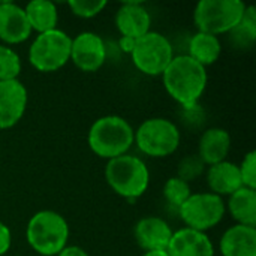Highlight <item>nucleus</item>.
<instances>
[{"label":"nucleus","mask_w":256,"mask_h":256,"mask_svg":"<svg viewBox=\"0 0 256 256\" xmlns=\"http://www.w3.org/2000/svg\"><path fill=\"white\" fill-rule=\"evenodd\" d=\"M160 76L166 93L186 110L196 106L208 82L207 69L188 54L174 56Z\"/></svg>","instance_id":"obj_1"},{"label":"nucleus","mask_w":256,"mask_h":256,"mask_svg":"<svg viewBox=\"0 0 256 256\" xmlns=\"http://www.w3.org/2000/svg\"><path fill=\"white\" fill-rule=\"evenodd\" d=\"M134 140L135 130L132 124L124 117L112 114L94 120L87 135L90 150L106 160L128 154Z\"/></svg>","instance_id":"obj_2"},{"label":"nucleus","mask_w":256,"mask_h":256,"mask_svg":"<svg viewBox=\"0 0 256 256\" xmlns=\"http://www.w3.org/2000/svg\"><path fill=\"white\" fill-rule=\"evenodd\" d=\"M28 246L40 256H57L69 240V225L66 219L54 210L34 213L26 228Z\"/></svg>","instance_id":"obj_3"},{"label":"nucleus","mask_w":256,"mask_h":256,"mask_svg":"<svg viewBox=\"0 0 256 256\" xmlns=\"http://www.w3.org/2000/svg\"><path fill=\"white\" fill-rule=\"evenodd\" d=\"M105 180L118 196L135 201L147 192L150 171L142 159L128 153L106 162Z\"/></svg>","instance_id":"obj_4"},{"label":"nucleus","mask_w":256,"mask_h":256,"mask_svg":"<svg viewBox=\"0 0 256 256\" xmlns=\"http://www.w3.org/2000/svg\"><path fill=\"white\" fill-rule=\"evenodd\" d=\"M248 4L242 0H201L194 9L196 32L208 34L231 33L243 18Z\"/></svg>","instance_id":"obj_5"},{"label":"nucleus","mask_w":256,"mask_h":256,"mask_svg":"<svg viewBox=\"0 0 256 256\" xmlns=\"http://www.w3.org/2000/svg\"><path fill=\"white\" fill-rule=\"evenodd\" d=\"M182 141L177 124L165 117L144 120L135 130L134 144L150 158H166L177 152Z\"/></svg>","instance_id":"obj_6"},{"label":"nucleus","mask_w":256,"mask_h":256,"mask_svg":"<svg viewBox=\"0 0 256 256\" xmlns=\"http://www.w3.org/2000/svg\"><path fill=\"white\" fill-rule=\"evenodd\" d=\"M70 44L72 38L60 28L39 33L30 44L28 62L39 72H56L70 62Z\"/></svg>","instance_id":"obj_7"},{"label":"nucleus","mask_w":256,"mask_h":256,"mask_svg":"<svg viewBox=\"0 0 256 256\" xmlns=\"http://www.w3.org/2000/svg\"><path fill=\"white\" fill-rule=\"evenodd\" d=\"M134 66L148 76H160L174 58V50L166 36L159 32H148L135 39L129 54Z\"/></svg>","instance_id":"obj_8"},{"label":"nucleus","mask_w":256,"mask_h":256,"mask_svg":"<svg viewBox=\"0 0 256 256\" xmlns=\"http://www.w3.org/2000/svg\"><path fill=\"white\" fill-rule=\"evenodd\" d=\"M177 212L186 228L207 234L222 222L226 208L220 196L212 192H198L192 194Z\"/></svg>","instance_id":"obj_9"},{"label":"nucleus","mask_w":256,"mask_h":256,"mask_svg":"<svg viewBox=\"0 0 256 256\" xmlns=\"http://www.w3.org/2000/svg\"><path fill=\"white\" fill-rule=\"evenodd\" d=\"M106 60L105 40L94 32H81L72 38L70 62L82 72L99 70Z\"/></svg>","instance_id":"obj_10"},{"label":"nucleus","mask_w":256,"mask_h":256,"mask_svg":"<svg viewBox=\"0 0 256 256\" xmlns=\"http://www.w3.org/2000/svg\"><path fill=\"white\" fill-rule=\"evenodd\" d=\"M28 93L20 80L0 81V129H10L22 118Z\"/></svg>","instance_id":"obj_11"},{"label":"nucleus","mask_w":256,"mask_h":256,"mask_svg":"<svg viewBox=\"0 0 256 256\" xmlns=\"http://www.w3.org/2000/svg\"><path fill=\"white\" fill-rule=\"evenodd\" d=\"M30 36L32 28L24 8L9 0L0 2V40L3 45H18Z\"/></svg>","instance_id":"obj_12"},{"label":"nucleus","mask_w":256,"mask_h":256,"mask_svg":"<svg viewBox=\"0 0 256 256\" xmlns=\"http://www.w3.org/2000/svg\"><path fill=\"white\" fill-rule=\"evenodd\" d=\"M172 232L170 224L158 216H146L140 219L134 228L135 242L146 252L166 250Z\"/></svg>","instance_id":"obj_13"},{"label":"nucleus","mask_w":256,"mask_h":256,"mask_svg":"<svg viewBox=\"0 0 256 256\" xmlns=\"http://www.w3.org/2000/svg\"><path fill=\"white\" fill-rule=\"evenodd\" d=\"M116 27L122 36L138 39L150 32L152 16L141 2H124L116 12Z\"/></svg>","instance_id":"obj_14"},{"label":"nucleus","mask_w":256,"mask_h":256,"mask_svg":"<svg viewBox=\"0 0 256 256\" xmlns=\"http://www.w3.org/2000/svg\"><path fill=\"white\" fill-rule=\"evenodd\" d=\"M166 254L168 256H214V246L206 232L182 228L172 232Z\"/></svg>","instance_id":"obj_15"},{"label":"nucleus","mask_w":256,"mask_h":256,"mask_svg":"<svg viewBox=\"0 0 256 256\" xmlns=\"http://www.w3.org/2000/svg\"><path fill=\"white\" fill-rule=\"evenodd\" d=\"M232 140L226 129L224 128H208L202 132L198 142V156L206 164V166L216 165L226 160L231 152Z\"/></svg>","instance_id":"obj_16"},{"label":"nucleus","mask_w":256,"mask_h":256,"mask_svg":"<svg viewBox=\"0 0 256 256\" xmlns=\"http://www.w3.org/2000/svg\"><path fill=\"white\" fill-rule=\"evenodd\" d=\"M206 182L212 194L218 196H231L243 188L238 165L230 160L219 162L206 170Z\"/></svg>","instance_id":"obj_17"},{"label":"nucleus","mask_w":256,"mask_h":256,"mask_svg":"<svg viewBox=\"0 0 256 256\" xmlns=\"http://www.w3.org/2000/svg\"><path fill=\"white\" fill-rule=\"evenodd\" d=\"M219 249L222 256H256V228L230 226L220 237Z\"/></svg>","instance_id":"obj_18"},{"label":"nucleus","mask_w":256,"mask_h":256,"mask_svg":"<svg viewBox=\"0 0 256 256\" xmlns=\"http://www.w3.org/2000/svg\"><path fill=\"white\" fill-rule=\"evenodd\" d=\"M225 208L237 225L256 228V189L240 188L230 196Z\"/></svg>","instance_id":"obj_19"},{"label":"nucleus","mask_w":256,"mask_h":256,"mask_svg":"<svg viewBox=\"0 0 256 256\" xmlns=\"http://www.w3.org/2000/svg\"><path fill=\"white\" fill-rule=\"evenodd\" d=\"M24 12L32 32L39 34L57 28L58 9L56 3L50 0H32L24 6Z\"/></svg>","instance_id":"obj_20"},{"label":"nucleus","mask_w":256,"mask_h":256,"mask_svg":"<svg viewBox=\"0 0 256 256\" xmlns=\"http://www.w3.org/2000/svg\"><path fill=\"white\" fill-rule=\"evenodd\" d=\"M222 54V44L219 36L208 34L204 32H196L189 40V52L188 56L194 58L196 63L204 66L214 64Z\"/></svg>","instance_id":"obj_21"},{"label":"nucleus","mask_w":256,"mask_h":256,"mask_svg":"<svg viewBox=\"0 0 256 256\" xmlns=\"http://www.w3.org/2000/svg\"><path fill=\"white\" fill-rule=\"evenodd\" d=\"M192 195L190 184L184 180L176 177H171L164 184V198L168 206L174 207L176 210L180 208V206L184 204V201Z\"/></svg>","instance_id":"obj_22"},{"label":"nucleus","mask_w":256,"mask_h":256,"mask_svg":"<svg viewBox=\"0 0 256 256\" xmlns=\"http://www.w3.org/2000/svg\"><path fill=\"white\" fill-rule=\"evenodd\" d=\"M231 36H234V40L240 45H252L256 39V8L255 6H246L244 14L238 26L231 32Z\"/></svg>","instance_id":"obj_23"},{"label":"nucleus","mask_w":256,"mask_h":256,"mask_svg":"<svg viewBox=\"0 0 256 256\" xmlns=\"http://www.w3.org/2000/svg\"><path fill=\"white\" fill-rule=\"evenodd\" d=\"M21 69L22 64L18 52L10 46L0 44V81L18 80Z\"/></svg>","instance_id":"obj_24"},{"label":"nucleus","mask_w":256,"mask_h":256,"mask_svg":"<svg viewBox=\"0 0 256 256\" xmlns=\"http://www.w3.org/2000/svg\"><path fill=\"white\" fill-rule=\"evenodd\" d=\"M70 12L82 20H90L104 12L108 6L106 0H70L68 2Z\"/></svg>","instance_id":"obj_25"},{"label":"nucleus","mask_w":256,"mask_h":256,"mask_svg":"<svg viewBox=\"0 0 256 256\" xmlns=\"http://www.w3.org/2000/svg\"><path fill=\"white\" fill-rule=\"evenodd\" d=\"M206 170L207 166L198 154H189L180 160L177 168V177L184 180L186 183H190L192 180L201 177L206 172Z\"/></svg>","instance_id":"obj_26"},{"label":"nucleus","mask_w":256,"mask_h":256,"mask_svg":"<svg viewBox=\"0 0 256 256\" xmlns=\"http://www.w3.org/2000/svg\"><path fill=\"white\" fill-rule=\"evenodd\" d=\"M242 183L244 188L256 189V152L250 150L244 154L243 160L238 165Z\"/></svg>","instance_id":"obj_27"},{"label":"nucleus","mask_w":256,"mask_h":256,"mask_svg":"<svg viewBox=\"0 0 256 256\" xmlns=\"http://www.w3.org/2000/svg\"><path fill=\"white\" fill-rule=\"evenodd\" d=\"M12 246V234L6 224L0 220V256L6 255Z\"/></svg>","instance_id":"obj_28"},{"label":"nucleus","mask_w":256,"mask_h":256,"mask_svg":"<svg viewBox=\"0 0 256 256\" xmlns=\"http://www.w3.org/2000/svg\"><path fill=\"white\" fill-rule=\"evenodd\" d=\"M57 256H88V254L80 246H66Z\"/></svg>","instance_id":"obj_29"},{"label":"nucleus","mask_w":256,"mask_h":256,"mask_svg":"<svg viewBox=\"0 0 256 256\" xmlns=\"http://www.w3.org/2000/svg\"><path fill=\"white\" fill-rule=\"evenodd\" d=\"M134 45H135V39L132 38H126V36H122L120 40H118V46L123 52L126 54H130L132 50H134Z\"/></svg>","instance_id":"obj_30"},{"label":"nucleus","mask_w":256,"mask_h":256,"mask_svg":"<svg viewBox=\"0 0 256 256\" xmlns=\"http://www.w3.org/2000/svg\"><path fill=\"white\" fill-rule=\"evenodd\" d=\"M142 256H168L166 250H154V252H144Z\"/></svg>","instance_id":"obj_31"}]
</instances>
